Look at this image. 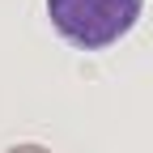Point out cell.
<instances>
[{
    "label": "cell",
    "mask_w": 153,
    "mask_h": 153,
    "mask_svg": "<svg viewBox=\"0 0 153 153\" xmlns=\"http://www.w3.org/2000/svg\"><path fill=\"white\" fill-rule=\"evenodd\" d=\"M145 0H47L55 34L76 51H102L140 22Z\"/></svg>",
    "instance_id": "cell-1"
},
{
    "label": "cell",
    "mask_w": 153,
    "mask_h": 153,
    "mask_svg": "<svg viewBox=\"0 0 153 153\" xmlns=\"http://www.w3.org/2000/svg\"><path fill=\"white\" fill-rule=\"evenodd\" d=\"M4 153H51V149H43V145H13V149H4Z\"/></svg>",
    "instance_id": "cell-2"
}]
</instances>
